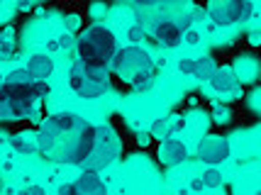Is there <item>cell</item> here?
<instances>
[{"instance_id": "1", "label": "cell", "mask_w": 261, "mask_h": 195, "mask_svg": "<svg viewBox=\"0 0 261 195\" xmlns=\"http://www.w3.org/2000/svg\"><path fill=\"white\" fill-rule=\"evenodd\" d=\"M95 144V125L71 113L46 117L37 132V151L59 163L81 166Z\"/></svg>"}, {"instance_id": "2", "label": "cell", "mask_w": 261, "mask_h": 195, "mask_svg": "<svg viewBox=\"0 0 261 195\" xmlns=\"http://www.w3.org/2000/svg\"><path fill=\"white\" fill-rule=\"evenodd\" d=\"M76 54L81 64L93 66V69H110L115 54H117V39L115 35L102 27V24H91L76 42Z\"/></svg>"}, {"instance_id": "3", "label": "cell", "mask_w": 261, "mask_h": 195, "mask_svg": "<svg viewBox=\"0 0 261 195\" xmlns=\"http://www.w3.org/2000/svg\"><path fill=\"white\" fill-rule=\"evenodd\" d=\"M32 80L27 86H8L0 83V122H17L34 115Z\"/></svg>"}, {"instance_id": "4", "label": "cell", "mask_w": 261, "mask_h": 195, "mask_svg": "<svg viewBox=\"0 0 261 195\" xmlns=\"http://www.w3.org/2000/svg\"><path fill=\"white\" fill-rule=\"evenodd\" d=\"M68 83L81 98L93 100V98H100L110 91V71L93 69V66H86L81 61H73V66L68 71Z\"/></svg>"}, {"instance_id": "5", "label": "cell", "mask_w": 261, "mask_h": 195, "mask_svg": "<svg viewBox=\"0 0 261 195\" xmlns=\"http://www.w3.org/2000/svg\"><path fill=\"white\" fill-rule=\"evenodd\" d=\"M120 156V139L110 125H98L95 127V144H93L91 154L81 163L83 173H95L105 169L108 163H113Z\"/></svg>"}, {"instance_id": "6", "label": "cell", "mask_w": 261, "mask_h": 195, "mask_svg": "<svg viewBox=\"0 0 261 195\" xmlns=\"http://www.w3.org/2000/svg\"><path fill=\"white\" fill-rule=\"evenodd\" d=\"M110 69H113V73L117 78L132 83L139 73L154 69V59L149 57L144 49H139V46H127V49H117Z\"/></svg>"}, {"instance_id": "7", "label": "cell", "mask_w": 261, "mask_h": 195, "mask_svg": "<svg viewBox=\"0 0 261 195\" xmlns=\"http://www.w3.org/2000/svg\"><path fill=\"white\" fill-rule=\"evenodd\" d=\"M207 15L213 24L217 27H229V24L244 22L254 15V5L251 3H239V0H227V3H210L207 5Z\"/></svg>"}, {"instance_id": "8", "label": "cell", "mask_w": 261, "mask_h": 195, "mask_svg": "<svg viewBox=\"0 0 261 195\" xmlns=\"http://www.w3.org/2000/svg\"><path fill=\"white\" fill-rule=\"evenodd\" d=\"M149 35H151V39L159 46L173 49V46L181 44V39H183V24L173 22V20H154Z\"/></svg>"}, {"instance_id": "9", "label": "cell", "mask_w": 261, "mask_h": 195, "mask_svg": "<svg viewBox=\"0 0 261 195\" xmlns=\"http://www.w3.org/2000/svg\"><path fill=\"white\" fill-rule=\"evenodd\" d=\"M198 156H200V161L203 163H207V166H215V163H222V161L229 156V144L227 139L222 137H205L203 142H200V147H198Z\"/></svg>"}, {"instance_id": "10", "label": "cell", "mask_w": 261, "mask_h": 195, "mask_svg": "<svg viewBox=\"0 0 261 195\" xmlns=\"http://www.w3.org/2000/svg\"><path fill=\"white\" fill-rule=\"evenodd\" d=\"M186 156H188V149H186V144H183L181 139H176V137L164 139V144H161V149H159V161L164 166H178V163L186 161Z\"/></svg>"}, {"instance_id": "11", "label": "cell", "mask_w": 261, "mask_h": 195, "mask_svg": "<svg viewBox=\"0 0 261 195\" xmlns=\"http://www.w3.org/2000/svg\"><path fill=\"white\" fill-rule=\"evenodd\" d=\"M213 88L220 95H239V83H237V73L232 69H217V73L210 78Z\"/></svg>"}, {"instance_id": "12", "label": "cell", "mask_w": 261, "mask_h": 195, "mask_svg": "<svg viewBox=\"0 0 261 195\" xmlns=\"http://www.w3.org/2000/svg\"><path fill=\"white\" fill-rule=\"evenodd\" d=\"M73 195H108V188L95 173H83L73 181Z\"/></svg>"}, {"instance_id": "13", "label": "cell", "mask_w": 261, "mask_h": 195, "mask_svg": "<svg viewBox=\"0 0 261 195\" xmlns=\"http://www.w3.org/2000/svg\"><path fill=\"white\" fill-rule=\"evenodd\" d=\"M27 76L32 80H46L54 71V61L46 57V54H34L30 61H27Z\"/></svg>"}, {"instance_id": "14", "label": "cell", "mask_w": 261, "mask_h": 195, "mask_svg": "<svg viewBox=\"0 0 261 195\" xmlns=\"http://www.w3.org/2000/svg\"><path fill=\"white\" fill-rule=\"evenodd\" d=\"M217 73V64L210 57L191 59V76L198 80H210Z\"/></svg>"}, {"instance_id": "15", "label": "cell", "mask_w": 261, "mask_h": 195, "mask_svg": "<svg viewBox=\"0 0 261 195\" xmlns=\"http://www.w3.org/2000/svg\"><path fill=\"white\" fill-rule=\"evenodd\" d=\"M17 51V37L12 30H3L0 32V57L3 59H12Z\"/></svg>"}, {"instance_id": "16", "label": "cell", "mask_w": 261, "mask_h": 195, "mask_svg": "<svg viewBox=\"0 0 261 195\" xmlns=\"http://www.w3.org/2000/svg\"><path fill=\"white\" fill-rule=\"evenodd\" d=\"M10 144L22 154H32L37 151V134H15L10 137Z\"/></svg>"}, {"instance_id": "17", "label": "cell", "mask_w": 261, "mask_h": 195, "mask_svg": "<svg viewBox=\"0 0 261 195\" xmlns=\"http://www.w3.org/2000/svg\"><path fill=\"white\" fill-rule=\"evenodd\" d=\"M220 181H222V178H220V173L217 171H207V173H203V178L193 181L191 188H195V190H203V188H217Z\"/></svg>"}, {"instance_id": "18", "label": "cell", "mask_w": 261, "mask_h": 195, "mask_svg": "<svg viewBox=\"0 0 261 195\" xmlns=\"http://www.w3.org/2000/svg\"><path fill=\"white\" fill-rule=\"evenodd\" d=\"M30 80H32V78L27 76V71L17 69V71H12V73H8V78L3 80V83H8V86H27Z\"/></svg>"}, {"instance_id": "19", "label": "cell", "mask_w": 261, "mask_h": 195, "mask_svg": "<svg viewBox=\"0 0 261 195\" xmlns=\"http://www.w3.org/2000/svg\"><path fill=\"white\" fill-rule=\"evenodd\" d=\"M127 37H129V42H132V44H137V42H142V39H144V30H142L139 24H135V27H129V30H127Z\"/></svg>"}, {"instance_id": "20", "label": "cell", "mask_w": 261, "mask_h": 195, "mask_svg": "<svg viewBox=\"0 0 261 195\" xmlns=\"http://www.w3.org/2000/svg\"><path fill=\"white\" fill-rule=\"evenodd\" d=\"M20 195H46V190L42 188V185H27Z\"/></svg>"}, {"instance_id": "21", "label": "cell", "mask_w": 261, "mask_h": 195, "mask_svg": "<svg viewBox=\"0 0 261 195\" xmlns=\"http://www.w3.org/2000/svg\"><path fill=\"white\" fill-rule=\"evenodd\" d=\"M68 27H71V32H76V30H79V27H81V17H79V15H71V17H68Z\"/></svg>"}, {"instance_id": "22", "label": "cell", "mask_w": 261, "mask_h": 195, "mask_svg": "<svg viewBox=\"0 0 261 195\" xmlns=\"http://www.w3.org/2000/svg\"><path fill=\"white\" fill-rule=\"evenodd\" d=\"M183 39H186L191 46H195V44H198V32H193V30H191L188 35H183Z\"/></svg>"}, {"instance_id": "23", "label": "cell", "mask_w": 261, "mask_h": 195, "mask_svg": "<svg viewBox=\"0 0 261 195\" xmlns=\"http://www.w3.org/2000/svg\"><path fill=\"white\" fill-rule=\"evenodd\" d=\"M59 193L61 195H73V183H64L59 188Z\"/></svg>"}, {"instance_id": "24", "label": "cell", "mask_w": 261, "mask_h": 195, "mask_svg": "<svg viewBox=\"0 0 261 195\" xmlns=\"http://www.w3.org/2000/svg\"><path fill=\"white\" fill-rule=\"evenodd\" d=\"M256 195H261V190H259V193H256Z\"/></svg>"}]
</instances>
